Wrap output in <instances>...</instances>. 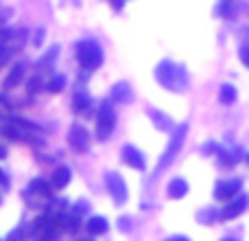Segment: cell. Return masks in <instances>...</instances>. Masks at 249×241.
<instances>
[{"mask_svg":"<svg viewBox=\"0 0 249 241\" xmlns=\"http://www.w3.org/2000/svg\"><path fill=\"white\" fill-rule=\"evenodd\" d=\"M88 230H90V235H103L107 230V220L105 217H90L88 220Z\"/></svg>","mask_w":249,"mask_h":241,"instance_id":"ac0fdd59","label":"cell"},{"mask_svg":"<svg viewBox=\"0 0 249 241\" xmlns=\"http://www.w3.org/2000/svg\"><path fill=\"white\" fill-rule=\"evenodd\" d=\"M72 110L77 114L90 117L92 114V99L88 97V92H77V95L72 97Z\"/></svg>","mask_w":249,"mask_h":241,"instance_id":"8fae6325","label":"cell"},{"mask_svg":"<svg viewBox=\"0 0 249 241\" xmlns=\"http://www.w3.org/2000/svg\"><path fill=\"white\" fill-rule=\"evenodd\" d=\"M166 193H168V198H173V200L184 198V195L188 193V182H186L184 178H175V180L168 182Z\"/></svg>","mask_w":249,"mask_h":241,"instance_id":"7c38bea8","label":"cell"},{"mask_svg":"<svg viewBox=\"0 0 249 241\" xmlns=\"http://www.w3.org/2000/svg\"><path fill=\"white\" fill-rule=\"evenodd\" d=\"M0 184H2V186H9V180L4 178V173H2V171H0Z\"/></svg>","mask_w":249,"mask_h":241,"instance_id":"f546056e","label":"cell"},{"mask_svg":"<svg viewBox=\"0 0 249 241\" xmlns=\"http://www.w3.org/2000/svg\"><path fill=\"white\" fill-rule=\"evenodd\" d=\"M64 86H66V77H64V75H59V77L51 79L46 88H48L51 92H61V90H64Z\"/></svg>","mask_w":249,"mask_h":241,"instance_id":"7402d4cb","label":"cell"},{"mask_svg":"<svg viewBox=\"0 0 249 241\" xmlns=\"http://www.w3.org/2000/svg\"><path fill=\"white\" fill-rule=\"evenodd\" d=\"M216 220V213L214 208H203V211L197 213V221H201V224H210V221Z\"/></svg>","mask_w":249,"mask_h":241,"instance_id":"44dd1931","label":"cell"},{"mask_svg":"<svg viewBox=\"0 0 249 241\" xmlns=\"http://www.w3.org/2000/svg\"><path fill=\"white\" fill-rule=\"evenodd\" d=\"M166 241H190V239L184 237V235H173V237H168Z\"/></svg>","mask_w":249,"mask_h":241,"instance_id":"83f0119b","label":"cell"},{"mask_svg":"<svg viewBox=\"0 0 249 241\" xmlns=\"http://www.w3.org/2000/svg\"><path fill=\"white\" fill-rule=\"evenodd\" d=\"M149 112V117L153 119V123H155V127L158 129H171L173 127V120L171 117H166V114H162L160 110H155V108H149L146 110Z\"/></svg>","mask_w":249,"mask_h":241,"instance_id":"2e32d148","label":"cell"},{"mask_svg":"<svg viewBox=\"0 0 249 241\" xmlns=\"http://www.w3.org/2000/svg\"><path fill=\"white\" fill-rule=\"evenodd\" d=\"M2 156H4V149H2V147H0V158H2Z\"/></svg>","mask_w":249,"mask_h":241,"instance_id":"4dcf8cb0","label":"cell"},{"mask_svg":"<svg viewBox=\"0 0 249 241\" xmlns=\"http://www.w3.org/2000/svg\"><path fill=\"white\" fill-rule=\"evenodd\" d=\"M35 241H57V221L53 217H39L33 224Z\"/></svg>","mask_w":249,"mask_h":241,"instance_id":"52a82bcc","label":"cell"},{"mask_svg":"<svg viewBox=\"0 0 249 241\" xmlns=\"http://www.w3.org/2000/svg\"><path fill=\"white\" fill-rule=\"evenodd\" d=\"M86 208H88V202H79L77 206H74L72 215H74V213H77V215H83V213H86Z\"/></svg>","mask_w":249,"mask_h":241,"instance_id":"484cf974","label":"cell"},{"mask_svg":"<svg viewBox=\"0 0 249 241\" xmlns=\"http://www.w3.org/2000/svg\"><path fill=\"white\" fill-rule=\"evenodd\" d=\"M133 99V92H131V86L124 81H118L116 86L112 88V101L116 103H127V101Z\"/></svg>","mask_w":249,"mask_h":241,"instance_id":"4fadbf2b","label":"cell"},{"mask_svg":"<svg viewBox=\"0 0 249 241\" xmlns=\"http://www.w3.org/2000/svg\"><path fill=\"white\" fill-rule=\"evenodd\" d=\"M42 40H44V31L39 29L37 33H35V44H39V42H42Z\"/></svg>","mask_w":249,"mask_h":241,"instance_id":"f1b7e54d","label":"cell"},{"mask_svg":"<svg viewBox=\"0 0 249 241\" xmlns=\"http://www.w3.org/2000/svg\"><path fill=\"white\" fill-rule=\"evenodd\" d=\"M70 169L68 167H59L55 173H53V186H55L57 191H61V189H66L68 186V182H70Z\"/></svg>","mask_w":249,"mask_h":241,"instance_id":"9a60e30c","label":"cell"},{"mask_svg":"<svg viewBox=\"0 0 249 241\" xmlns=\"http://www.w3.org/2000/svg\"><path fill=\"white\" fill-rule=\"evenodd\" d=\"M35 125H31L29 120H22V119H9L2 123L0 127V134L4 138H11V141H22V138H31L35 134Z\"/></svg>","mask_w":249,"mask_h":241,"instance_id":"3957f363","label":"cell"},{"mask_svg":"<svg viewBox=\"0 0 249 241\" xmlns=\"http://www.w3.org/2000/svg\"><path fill=\"white\" fill-rule=\"evenodd\" d=\"M105 184H107V191H109V195H112L114 204H116V206H123L129 198V191H127V184H124L123 176H118L116 171L107 173V176H105Z\"/></svg>","mask_w":249,"mask_h":241,"instance_id":"8992f818","label":"cell"},{"mask_svg":"<svg viewBox=\"0 0 249 241\" xmlns=\"http://www.w3.org/2000/svg\"><path fill=\"white\" fill-rule=\"evenodd\" d=\"M86 241H88V239H86Z\"/></svg>","mask_w":249,"mask_h":241,"instance_id":"d6a6232c","label":"cell"},{"mask_svg":"<svg viewBox=\"0 0 249 241\" xmlns=\"http://www.w3.org/2000/svg\"><path fill=\"white\" fill-rule=\"evenodd\" d=\"M57 53H59V48H57V46H53L51 51L46 53V57H42V61H39V64H51V61L57 57Z\"/></svg>","mask_w":249,"mask_h":241,"instance_id":"cb8c5ba5","label":"cell"},{"mask_svg":"<svg viewBox=\"0 0 249 241\" xmlns=\"http://www.w3.org/2000/svg\"><path fill=\"white\" fill-rule=\"evenodd\" d=\"M155 79L162 83L164 88L173 92H184L188 90V73H186L184 66H177L173 61H162L155 68Z\"/></svg>","mask_w":249,"mask_h":241,"instance_id":"6da1fadb","label":"cell"},{"mask_svg":"<svg viewBox=\"0 0 249 241\" xmlns=\"http://www.w3.org/2000/svg\"><path fill=\"white\" fill-rule=\"evenodd\" d=\"M223 241H232V239H223Z\"/></svg>","mask_w":249,"mask_h":241,"instance_id":"1f68e13d","label":"cell"},{"mask_svg":"<svg viewBox=\"0 0 249 241\" xmlns=\"http://www.w3.org/2000/svg\"><path fill=\"white\" fill-rule=\"evenodd\" d=\"M24 237H26V230H24V226H18V228L13 230V233L9 235V237L4 239V241H22Z\"/></svg>","mask_w":249,"mask_h":241,"instance_id":"603a6c76","label":"cell"},{"mask_svg":"<svg viewBox=\"0 0 249 241\" xmlns=\"http://www.w3.org/2000/svg\"><path fill=\"white\" fill-rule=\"evenodd\" d=\"M77 60L81 64V68L86 70H96L101 64H103V51L96 42L92 40H81L77 44Z\"/></svg>","mask_w":249,"mask_h":241,"instance_id":"7a4b0ae2","label":"cell"},{"mask_svg":"<svg viewBox=\"0 0 249 241\" xmlns=\"http://www.w3.org/2000/svg\"><path fill=\"white\" fill-rule=\"evenodd\" d=\"M219 101L225 105H232L234 101H236V88L230 86V83H225V86H221L219 90Z\"/></svg>","mask_w":249,"mask_h":241,"instance_id":"d6986e66","label":"cell"},{"mask_svg":"<svg viewBox=\"0 0 249 241\" xmlns=\"http://www.w3.org/2000/svg\"><path fill=\"white\" fill-rule=\"evenodd\" d=\"M241 60H243V64H247V44L241 46Z\"/></svg>","mask_w":249,"mask_h":241,"instance_id":"4316f807","label":"cell"},{"mask_svg":"<svg viewBox=\"0 0 249 241\" xmlns=\"http://www.w3.org/2000/svg\"><path fill=\"white\" fill-rule=\"evenodd\" d=\"M29 193H35V195H42V198H48V186H46V182L44 180H33L31 182V186H29Z\"/></svg>","mask_w":249,"mask_h":241,"instance_id":"ffe728a7","label":"cell"},{"mask_svg":"<svg viewBox=\"0 0 249 241\" xmlns=\"http://www.w3.org/2000/svg\"><path fill=\"white\" fill-rule=\"evenodd\" d=\"M238 191H241V180H225L214 186V198L216 200H232Z\"/></svg>","mask_w":249,"mask_h":241,"instance_id":"30bf717a","label":"cell"},{"mask_svg":"<svg viewBox=\"0 0 249 241\" xmlns=\"http://www.w3.org/2000/svg\"><path fill=\"white\" fill-rule=\"evenodd\" d=\"M114 127H116V114H114L112 105L103 103L99 108V114H96V136H99L101 141H105V138H109V134L114 132Z\"/></svg>","mask_w":249,"mask_h":241,"instance_id":"277c9868","label":"cell"},{"mask_svg":"<svg viewBox=\"0 0 249 241\" xmlns=\"http://www.w3.org/2000/svg\"><path fill=\"white\" fill-rule=\"evenodd\" d=\"M131 224H133V220H131V217H121V220H118V226H121V230H123V233H127V230H131Z\"/></svg>","mask_w":249,"mask_h":241,"instance_id":"d4e9b609","label":"cell"},{"mask_svg":"<svg viewBox=\"0 0 249 241\" xmlns=\"http://www.w3.org/2000/svg\"><path fill=\"white\" fill-rule=\"evenodd\" d=\"M186 134H188V125H181V127L173 134V138H171V142H168L166 151H164V156L160 158V162H158V169H166L168 164L175 160V156L179 154L181 145H184V141H186Z\"/></svg>","mask_w":249,"mask_h":241,"instance_id":"5b68a950","label":"cell"},{"mask_svg":"<svg viewBox=\"0 0 249 241\" xmlns=\"http://www.w3.org/2000/svg\"><path fill=\"white\" fill-rule=\"evenodd\" d=\"M68 141H70V147H72L74 151H88V147H90V134H88V129L83 127V125H72V129H70L68 134Z\"/></svg>","mask_w":249,"mask_h":241,"instance_id":"ba28073f","label":"cell"},{"mask_svg":"<svg viewBox=\"0 0 249 241\" xmlns=\"http://www.w3.org/2000/svg\"><path fill=\"white\" fill-rule=\"evenodd\" d=\"M123 162L129 164V167L138 169V171H144L146 169V160H144V154L140 149H136L133 145H124L123 147Z\"/></svg>","mask_w":249,"mask_h":241,"instance_id":"9c48e42d","label":"cell"},{"mask_svg":"<svg viewBox=\"0 0 249 241\" xmlns=\"http://www.w3.org/2000/svg\"><path fill=\"white\" fill-rule=\"evenodd\" d=\"M24 66L22 64H18V66H13V70L9 73V77L4 79V88H16L18 83L22 81V77H24Z\"/></svg>","mask_w":249,"mask_h":241,"instance_id":"e0dca14e","label":"cell"},{"mask_svg":"<svg viewBox=\"0 0 249 241\" xmlns=\"http://www.w3.org/2000/svg\"><path fill=\"white\" fill-rule=\"evenodd\" d=\"M245 206H247V198H245V195H241V198H236V202H232L230 206L223 208L221 217H223V220H232V217H238L243 211H245Z\"/></svg>","mask_w":249,"mask_h":241,"instance_id":"5bb4252c","label":"cell"}]
</instances>
